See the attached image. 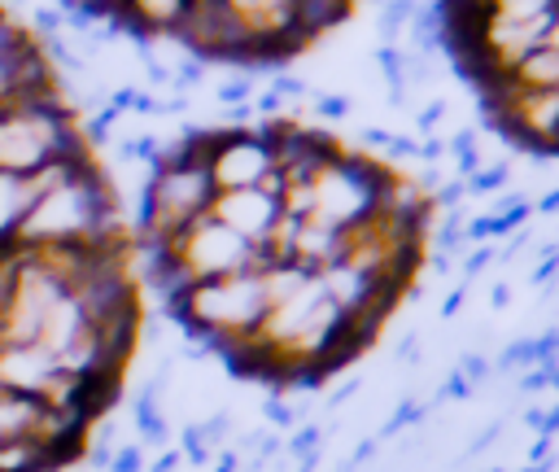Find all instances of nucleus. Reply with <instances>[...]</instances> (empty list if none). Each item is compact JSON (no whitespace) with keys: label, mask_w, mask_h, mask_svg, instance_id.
<instances>
[{"label":"nucleus","mask_w":559,"mask_h":472,"mask_svg":"<svg viewBox=\"0 0 559 472\" xmlns=\"http://www.w3.org/2000/svg\"><path fill=\"white\" fill-rule=\"evenodd\" d=\"M122 232V210L109 175L96 166V157H79L70 170H61L26 210V219L13 232L17 249H48V245H79V240H109Z\"/></svg>","instance_id":"nucleus-1"},{"label":"nucleus","mask_w":559,"mask_h":472,"mask_svg":"<svg viewBox=\"0 0 559 472\" xmlns=\"http://www.w3.org/2000/svg\"><path fill=\"white\" fill-rule=\"evenodd\" d=\"M92 153L83 140L79 109L70 105L61 79L39 92H13L0 101V170L35 175L61 157Z\"/></svg>","instance_id":"nucleus-2"},{"label":"nucleus","mask_w":559,"mask_h":472,"mask_svg":"<svg viewBox=\"0 0 559 472\" xmlns=\"http://www.w3.org/2000/svg\"><path fill=\"white\" fill-rule=\"evenodd\" d=\"M393 184H397V170H389L376 157L341 149L306 188H293L280 201H284V214L293 219H310L332 232H354L384 210Z\"/></svg>","instance_id":"nucleus-3"},{"label":"nucleus","mask_w":559,"mask_h":472,"mask_svg":"<svg viewBox=\"0 0 559 472\" xmlns=\"http://www.w3.org/2000/svg\"><path fill=\"white\" fill-rule=\"evenodd\" d=\"M192 135H197V153L205 162L214 192L258 188V184L271 192H284L262 127H210V131H192Z\"/></svg>","instance_id":"nucleus-4"},{"label":"nucleus","mask_w":559,"mask_h":472,"mask_svg":"<svg viewBox=\"0 0 559 472\" xmlns=\"http://www.w3.org/2000/svg\"><path fill=\"white\" fill-rule=\"evenodd\" d=\"M210 214H214L218 223H227L231 232H240L245 240H253V245L262 249V262L271 267L266 240H271V232H275L280 219H284L280 192H271V188H262V184H258V188H223V192H214Z\"/></svg>","instance_id":"nucleus-5"},{"label":"nucleus","mask_w":559,"mask_h":472,"mask_svg":"<svg viewBox=\"0 0 559 472\" xmlns=\"http://www.w3.org/2000/svg\"><path fill=\"white\" fill-rule=\"evenodd\" d=\"M0 472H61V463L35 437H9L0 441Z\"/></svg>","instance_id":"nucleus-6"},{"label":"nucleus","mask_w":559,"mask_h":472,"mask_svg":"<svg viewBox=\"0 0 559 472\" xmlns=\"http://www.w3.org/2000/svg\"><path fill=\"white\" fill-rule=\"evenodd\" d=\"M44 398H31V393H17V389H0V441L9 437H26L35 415H39Z\"/></svg>","instance_id":"nucleus-7"},{"label":"nucleus","mask_w":559,"mask_h":472,"mask_svg":"<svg viewBox=\"0 0 559 472\" xmlns=\"http://www.w3.org/2000/svg\"><path fill=\"white\" fill-rule=\"evenodd\" d=\"M31 39H35V35H31V31H26V26H22V22L0 4V57H13V52H17V48H26Z\"/></svg>","instance_id":"nucleus-8"}]
</instances>
